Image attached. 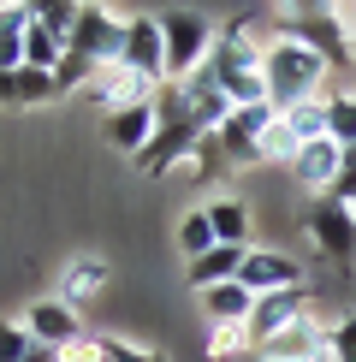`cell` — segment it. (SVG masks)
<instances>
[{
    "label": "cell",
    "mask_w": 356,
    "mask_h": 362,
    "mask_svg": "<svg viewBox=\"0 0 356 362\" xmlns=\"http://www.w3.org/2000/svg\"><path fill=\"white\" fill-rule=\"evenodd\" d=\"M303 226H309V244H315L326 262H338V274H350V262H356V208L315 202V214H309Z\"/></svg>",
    "instance_id": "6"
},
{
    "label": "cell",
    "mask_w": 356,
    "mask_h": 362,
    "mask_svg": "<svg viewBox=\"0 0 356 362\" xmlns=\"http://www.w3.org/2000/svg\"><path fill=\"white\" fill-rule=\"evenodd\" d=\"M24 362H66V351H42V344H36V351H30Z\"/></svg>",
    "instance_id": "28"
},
{
    "label": "cell",
    "mask_w": 356,
    "mask_h": 362,
    "mask_svg": "<svg viewBox=\"0 0 356 362\" xmlns=\"http://www.w3.org/2000/svg\"><path fill=\"white\" fill-rule=\"evenodd\" d=\"M0 107H18V71H0Z\"/></svg>",
    "instance_id": "27"
},
{
    "label": "cell",
    "mask_w": 356,
    "mask_h": 362,
    "mask_svg": "<svg viewBox=\"0 0 356 362\" xmlns=\"http://www.w3.org/2000/svg\"><path fill=\"white\" fill-rule=\"evenodd\" d=\"M309 309H315V291H309V285H297V291H273V297H256V315H249V339H256V344L279 339L285 327L303 321Z\"/></svg>",
    "instance_id": "9"
},
{
    "label": "cell",
    "mask_w": 356,
    "mask_h": 362,
    "mask_svg": "<svg viewBox=\"0 0 356 362\" xmlns=\"http://www.w3.org/2000/svg\"><path fill=\"white\" fill-rule=\"evenodd\" d=\"M172 95H178V107L196 119L202 131H220V125H226V113H232L226 89H220V78H214L208 66H202V71H190L184 83H172Z\"/></svg>",
    "instance_id": "10"
},
{
    "label": "cell",
    "mask_w": 356,
    "mask_h": 362,
    "mask_svg": "<svg viewBox=\"0 0 356 362\" xmlns=\"http://www.w3.org/2000/svg\"><path fill=\"white\" fill-rule=\"evenodd\" d=\"M107 279H113V267H107V255H95V250H78V255H66V267H59V303H95L101 291H107Z\"/></svg>",
    "instance_id": "11"
},
{
    "label": "cell",
    "mask_w": 356,
    "mask_h": 362,
    "mask_svg": "<svg viewBox=\"0 0 356 362\" xmlns=\"http://www.w3.org/2000/svg\"><path fill=\"white\" fill-rule=\"evenodd\" d=\"M237 285H244L249 297L297 291V285H303V262H291V255H279V250H249L244 267H237Z\"/></svg>",
    "instance_id": "8"
},
{
    "label": "cell",
    "mask_w": 356,
    "mask_h": 362,
    "mask_svg": "<svg viewBox=\"0 0 356 362\" xmlns=\"http://www.w3.org/2000/svg\"><path fill=\"white\" fill-rule=\"evenodd\" d=\"M273 119H279L273 107H232V113H226V125L214 131L226 167H261V137H267Z\"/></svg>",
    "instance_id": "5"
},
{
    "label": "cell",
    "mask_w": 356,
    "mask_h": 362,
    "mask_svg": "<svg viewBox=\"0 0 356 362\" xmlns=\"http://www.w3.org/2000/svg\"><path fill=\"white\" fill-rule=\"evenodd\" d=\"M160 36H167V83H184L190 71L208 66L220 24L196 6H172V12H160Z\"/></svg>",
    "instance_id": "2"
},
{
    "label": "cell",
    "mask_w": 356,
    "mask_h": 362,
    "mask_svg": "<svg viewBox=\"0 0 356 362\" xmlns=\"http://www.w3.org/2000/svg\"><path fill=\"white\" fill-rule=\"evenodd\" d=\"M18 327L30 333V344H42V351H71V344L89 333L83 315L71 309V303H59V297H36V303H24Z\"/></svg>",
    "instance_id": "4"
},
{
    "label": "cell",
    "mask_w": 356,
    "mask_h": 362,
    "mask_svg": "<svg viewBox=\"0 0 356 362\" xmlns=\"http://www.w3.org/2000/svg\"><path fill=\"white\" fill-rule=\"evenodd\" d=\"M95 339H101V356H107V362H167L155 344H137L125 333H95Z\"/></svg>",
    "instance_id": "23"
},
{
    "label": "cell",
    "mask_w": 356,
    "mask_h": 362,
    "mask_svg": "<svg viewBox=\"0 0 356 362\" xmlns=\"http://www.w3.org/2000/svg\"><path fill=\"white\" fill-rule=\"evenodd\" d=\"M66 362H107V356H101V339H95V333H83V339L66 351Z\"/></svg>",
    "instance_id": "26"
},
{
    "label": "cell",
    "mask_w": 356,
    "mask_h": 362,
    "mask_svg": "<svg viewBox=\"0 0 356 362\" xmlns=\"http://www.w3.org/2000/svg\"><path fill=\"white\" fill-rule=\"evenodd\" d=\"M30 351H36V344H30V333L18 321H0V362H24Z\"/></svg>",
    "instance_id": "25"
},
{
    "label": "cell",
    "mask_w": 356,
    "mask_h": 362,
    "mask_svg": "<svg viewBox=\"0 0 356 362\" xmlns=\"http://www.w3.org/2000/svg\"><path fill=\"white\" fill-rule=\"evenodd\" d=\"M261 78H267V101H273V113H285V107H303V101H321L326 59L315 48H303V42L285 30V36L261 54Z\"/></svg>",
    "instance_id": "1"
},
{
    "label": "cell",
    "mask_w": 356,
    "mask_h": 362,
    "mask_svg": "<svg viewBox=\"0 0 356 362\" xmlns=\"http://www.w3.org/2000/svg\"><path fill=\"white\" fill-rule=\"evenodd\" d=\"M48 101H59V83H54V71L18 66V107H48Z\"/></svg>",
    "instance_id": "22"
},
{
    "label": "cell",
    "mask_w": 356,
    "mask_h": 362,
    "mask_svg": "<svg viewBox=\"0 0 356 362\" xmlns=\"http://www.w3.org/2000/svg\"><path fill=\"white\" fill-rule=\"evenodd\" d=\"M338 167H345V148H338L333 137H321V143H303L297 148V160H291V178L303 190H315V196H333V185H338Z\"/></svg>",
    "instance_id": "12"
},
{
    "label": "cell",
    "mask_w": 356,
    "mask_h": 362,
    "mask_svg": "<svg viewBox=\"0 0 356 362\" xmlns=\"http://www.w3.org/2000/svg\"><path fill=\"white\" fill-rule=\"evenodd\" d=\"M249 250H232V244H214L202 262H190V291H214V285H232L237 267H244Z\"/></svg>",
    "instance_id": "16"
},
{
    "label": "cell",
    "mask_w": 356,
    "mask_h": 362,
    "mask_svg": "<svg viewBox=\"0 0 356 362\" xmlns=\"http://www.w3.org/2000/svg\"><path fill=\"white\" fill-rule=\"evenodd\" d=\"M326 137L338 148H356V89H333L326 95Z\"/></svg>",
    "instance_id": "19"
},
{
    "label": "cell",
    "mask_w": 356,
    "mask_h": 362,
    "mask_svg": "<svg viewBox=\"0 0 356 362\" xmlns=\"http://www.w3.org/2000/svg\"><path fill=\"white\" fill-rule=\"evenodd\" d=\"M66 48H71V42L59 36V30H48L42 18H30V30H24V66H36V71H54L59 59H66Z\"/></svg>",
    "instance_id": "17"
},
{
    "label": "cell",
    "mask_w": 356,
    "mask_h": 362,
    "mask_svg": "<svg viewBox=\"0 0 356 362\" xmlns=\"http://www.w3.org/2000/svg\"><path fill=\"white\" fill-rule=\"evenodd\" d=\"M214 244H220V238H214L208 208H184V214H178V250H184V262H202Z\"/></svg>",
    "instance_id": "18"
},
{
    "label": "cell",
    "mask_w": 356,
    "mask_h": 362,
    "mask_svg": "<svg viewBox=\"0 0 356 362\" xmlns=\"http://www.w3.org/2000/svg\"><path fill=\"white\" fill-rule=\"evenodd\" d=\"M326 356H333V362H356V309H345L333 321V333H326Z\"/></svg>",
    "instance_id": "24"
},
{
    "label": "cell",
    "mask_w": 356,
    "mask_h": 362,
    "mask_svg": "<svg viewBox=\"0 0 356 362\" xmlns=\"http://www.w3.org/2000/svg\"><path fill=\"white\" fill-rule=\"evenodd\" d=\"M202 297V315L208 327H249V315H256V297L244 291V285H214V291H196Z\"/></svg>",
    "instance_id": "14"
},
{
    "label": "cell",
    "mask_w": 356,
    "mask_h": 362,
    "mask_svg": "<svg viewBox=\"0 0 356 362\" xmlns=\"http://www.w3.org/2000/svg\"><path fill=\"white\" fill-rule=\"evenodd\" d=\"M350 208H356V202H350Z\"/></svg>",
    "instance_id": "30"
},
{
    "label": "cell",
    "mask_w": 356,
    "mask_h": 362,
    "mask_svg": "<svg viewBox=\"0 0 356 362\" xmlns=\"http://www.w3.org/2000/svg\"><path fill=\"white\" fill-rule=\"evenodd\" d=\"M279 119L291 125L297 143H321V137H326V95H321V101H303V107H285Z\"/></svg>",
    "instance_id": "21"
},
{
    "label": "cell",
    "mask_w": 356,
    "mask_h": 362,
    "mask_svg": "<svg viewBox=\"0 0 356 362\" xmlns=\"http://www.w3.org/2000/svg\"><path fill=\"white\" fill-rule=\"evenodd\" d=\"M125 24H131V12H119V6H78L71 54H83L89 66H119V54H125Z\"/></svg>",
    "instance_id": "3"
},
{
    "label": "cell",
    "mask_w": 356,
    "mask_h": 362,
    "mask_svg": "<svg viewBox=\"0 0 356 362\" xmlns=\"http://www.w3.org/2000/svg\"><path fill=\"white\" fill-rule=\"evenodd\" d=\"M208 220H214V238L232 250H249V220H256V208L244 202V196H214L208 202Z\"/></svg>",
    "instance_id": "15"
},
{
    "label": "cell",
    "mask_w": 356,
    "mask_h": 362,
    "mask_svg": "<svg viewBox=\"0 0 356 362\" xmlns=\"http://www.w3.org/2000/svg\"><path fill=\"white\" fill-rule=\"evenodd\" d=\"M101 131H107V143L119 148V155L137 160L143 148L155 143V131H160V107H155V101H148V107H119V113H107Z\"/></svg>",
    "instance_id": "13"
},
{
    "label": "cell",
    "mask_w": 356,
    "mask_h": 362,
    "mask_svg": "<svg viewBox=\"0 0 356 362\" xmlns=\"http://www.w3.org/2000/svg\"><path fill=\"white\" fill-rule=\"evenodd\" d=\"M315 362H333V356H315Z\"/></svg>",
    "instance_id": "29"
},
{
    "label": "cell",
    "mask_w": 356,
    "mask_h": 362,
    "mask_svg": "<svg viewBox=\"0 0 356 362\" xmlns=\"http://www.w3.org/2000/svg\"><path fill=\"white\" fill-rule=\"evenodd\" d=\"M208 362H232V356H256V339L249 327H208Z\"/></svg>",
    "instance_id": "20"
},
{
    "label": "cell",
    "mask_w": 356,
    "mask_h": 362,
    "mask_svg": "<svg viewBox=\"0 0 356 362\" xmlns=\"http://www.w3.org/2000/svg\"><path fill=\"white\" fill-rule=\"evenodd\" d=\"M119 66L143 71V78H155V83H167V36H160V12H131Z\"/></svg>",
    "instance_id": "7"
}]
</instances>
